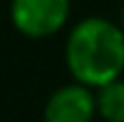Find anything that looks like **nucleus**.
Instances as JSON below:
<instances>
[{"mask_svg":"<svg viewBox=\"0 0 124 122\" xmlns=\"http://www.w3.org/2000/svg\"><path fill=\"white\" fill-rule=\"evenodd\" d=\"M71 76L87 88H101L124 72V30L101 16L83 18L64 49Z\"/></svg>","mask_w":124,"mask_h":122,"instance_id":"1","label":"nucleus"},{"mask_svg":"<svg viewBox=\"0 0 124 122\" xmlns=\"http://www.w3.org/2000/svg\"><path fill=\"white\" fill-rule=\"evenodd\" d=\"M69 18V0H12V23L25 37H51Z\"/></svg>","mask_w":124,"mask_h":122,"instance_id":"2","label":"nucleus"},{"mask_svg":"<svg viewBox=\"0 0 124 122\" xmlns=\"http://www.w3.org/2000/svg\"><path fill=\"white\" fill-rule=\"evenodd\" d=\"M97 101L87 85L71 83L48 97L44 108V122H92Z\"/></svg>","mask_w":124,"mask_h":122,"instance_id":"3","label":"nucleus"},{"mask_svg":"<svg viewBox=\"0 0 124 122\" xmlns=\"http://www.w3.org/2000/svg\"><path fill=\"white\" fill-rule=\"evenodd\" d=\"M97 90V113L106 122H124V81L115 78Z\"/></svg>","mask_w":124,"mask_h":122,"instance_id":"4","label":"nucleus"},{"mask_svg":"<svg viewBox=\"0 0 124 122\" xmlns=\"http://www.w3.org/2000/svg\"><path fill=\"white\" fill-rule=\"evenodd\" d=\"M122 30H124V9H122Z\"/></svg>","mask_w":124,"mask_h":122,"instance_id":"5","label":"nucleus"}]
</instances>
